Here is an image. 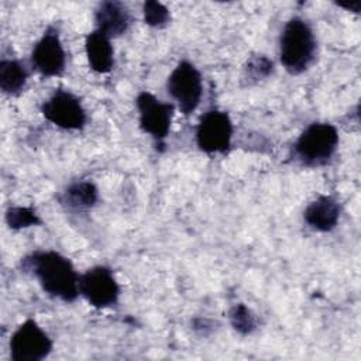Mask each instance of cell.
Returning a JSON list of instances; mask_svg holds the SVG:
<instances>
[{"label":"cell","instance_id":"obj_18","mask_svg":"<svg viewBox=\"0 0 361 361\" xmlns=\"http://www.w3.org/2000/svg\"><path fill=\"white\" fill-rule=\"evenodd\" d=\"M6 221L10 228L18 230L30 226H37L41 223L38 214L31 207H23V206H14L10 207L6 213Z\"/></svg>","mask_w":361,"mask_h":361},{"label":"cell","instance_id":"obj_13","mask_svg":"<svg viewBox=\"0 0 361 361\" xmlns=\"http://www.w3.org/2000/svg\"><path fill=\"white\" fill-rule=\"evenodd\" d=\"M85 49L89 66L97 73H107L114 63V51L110 38L99 30H94L86 35Z\"/></svg>","mask_w":361,"mask_h":361},{"label":"cell","instance_id":"obj_7","mask_svg":"<svg viewBox=\"0 0 361 361\" xmlns=\"http://www.w3.org/2000/svg\"><path fill=\"white\" fill-rule=\"evenodd\" d=\"M135 102L140 114L141 130L149 134L157 145L162 147L171 130L175 106L172 103H165L157 99L149 92H141Z\"/></svg>","mask_w":361,"mask_h":361},{"label":"cell","instance_id":"obj_6","mask_svg":"<svg viewBox=\"0 0 361 361\" xmlns=\"http://www.w3.org/2000/svg\"><path fill=\"white\" fill-rule=\"evenodd\" d=\"M44 117L63 130H80L86 124V111L72 92L56 89L41 106Z\"/></svg>","mask_w":361,"mask_h":361},{"label":"cell","instance_id":"obj_15","mask_svg":"<svg viewBox=\"0 0 361 361\" xmlns=\"http://www.w3.org/2000/svg\"><path fill=\"white\" fill-rule=\"evenodd\" d=\"M28 72L17 59H1L0 62V89L6 94H18L27 83Z\"/></svg>","mask_w":361,"mask_h":361},{"label":"cell","instance_id":"obj_2","mask_svg":"<svg viewBox=\"0 0 361 361\" xmlns=\"http://www.w3.org/2000/svg\"><path fill=\"white\" fill-rule=\"evenodd\" d=\"M314 54L316 38L310 25L299 17L290 18L279 38V58L283 68L292 75H299L310 66Z\"/></svg>","mask_w":361,"mask_h":361},{"label":"cell","instance_id":"obj_9","mask_svg":"<svg viewBox=\"0 0 361 361\" xmlns=\"http://www.w3.org/2000/svg\"><path fill=\"white\" fill-rule=\"evenodd\" d=\"M79 293L93 307L104 309L117 303L120 288L110 268L99 265L79 276Z\"/></svg>","mask_w":361,"mask_h":361},{"label":"cell","instance_id":"obj_20","mask_svg":"<svg viewBox=\"0 0 361 361\" xmlns=\"http://www.w3.org/2000/svg\"><path fill=\"white\" fill-rule=\"evenodd\" d=\"M338 6H341V7H345V8H350V10H354L355 13H358L361 3H360V1H355V3H353V4L350 3V4H338Z\"/></svg>","mask_w":361,"mask_h":361},{"label":"cell","instance_id":"obj_1","mask_svg":"<svg viewBox=\"0 0 361 361\" xmlns=\"http://www.w3.org/2000/svg\"><path fill=\"white\" fill-rule=\"evenodd\" d=\"M25 272L37 278L44 292L63 302L79 296V276L72 262L56 251H35L21 261Z\"/></svg>","mask_w":361,"mask_h":361},{"label":"cell","instance_id":"obj_17","mask_svg":"<svg viewBox=\"0 0 361 361\" xmlns=\"http://www.w3.org/2000/svg\"><path fill=\"white\" fill-rule=\"evenodd\" d=\"M230 323L235 331L240 334H250L257 327V320L252 312L243 303H238L230 310Z\"/></svg>","mask_w":361,"mask_h":361},{"label":"cell","instance_id":"obj_5","mask_svg":"<svg viewBox=\"0 0 361 361\" xmlns=\"http://www.w3.org/2000/svg\"><path fill=\"white\" fill-rule=\"evenodd\" d=\"M233 123L226 111H206L196 127V144L206 154H224L231 145Z\"/></svg>","mask_w":361,"mask_h":361},{"label":"cell","instance_id":"obj_3","mask_svg":"<svg viewBox=\"0 0 361 361\" xmlns=\"http://www.w3.org/2000/svg\"><path fill=\"white\" fill-rule=\"evenodd\" d=\"M338 145L337 128L330 123H312L295 142V155L309 166L327 164Z\"/></svg>","mask_w":361,"mask_h":361},{"label":"cell","instance_id":"obj_4","mask_svg":"<svg viewBox=\"0 0 361 361\" xmlns=\"http://www.w3.org/2000/svg\"><path fill=\"white\" fill-rule=\"evenodd\" d=\"M166 90L176 102L179 110L188 116L193 113L200 103L203 93L202 75L193 63L182 61L168 76Z\"/></svg>","mask_w":361,"mask_h":361},{"label":"cell","instance_id":"obj_14","mask_svg":"<svg viewBox=\"0 0 361 361\" xmlns=\"http://www.w3.org/2000/svg\"><path fill=\"white\" fill-rule=\"evenodd\" d=\"M97 199H99V192L94 183L89 180H82V182H75L65 189V192L61 196V203L68 209L85 210V209L93 207Z\"/></svg>","mask_w":361,"mask_h":361},{"label":"cell","instance_id":"obj_19","mask_svg":"<svg viewBox=\"0 0 361 361\" xmlns=\"http://www.w3.org/2000/svg\"><path fill=\"white\" fill-rule=\"evenodd\" d=\"M142 14L145 24H148L149 27H164L171 18L168 8L162 3L154 0L144 3Z\"/></svg>","mask_w":361,"mask_h":361},{"label":"cell","instance_id":"obj_12","mask_svg":"<svg viewBox=\"0 0 361 361\" xmlns=\"http://www.w3.org/2000/svg\"><path fill=\"white\" fill-rule=\"evenodd\" d=\"M303 219L313 230L330 231L333 230L340 219V204L331 196H319L316 200L309 203L303 213Z\"/></svg>","mask_w":361,"mask_h":361},{"label":"cell","instance_id":"obj_16","mask_svg":"<svg viewBox=\"0 0 361 361\" xmlns=\"http://www.w3.org/2000/svg\"><path fill=\"white\" fill-rule=\"evenodd\" d=\"M272 68L274 63L268 56L254 55L247 61L244 66V79H247L248 83H257L269 76Z\"/></svg>","mask_w":361,"mask_h":361},{"label":"cell","instance_id":"obj_8","mask_svg":"<svg viewBox=\"0 0 361 361\" xmlns=\"http://www.w3.org/2000/svg\"><path fill=\"white\" fill-rule=\"evenodd\" d=\"M51 351L52 340L32 319L20 324L11 336L10 355L13 361H41Z\"/></svg>","mask_w":361,"mask_h":361},{"label":"cell","instance_id":"obj_10","mask_svg":"<svg viewBox=\"0 0 361 361\" xmlns=\"http://www.w3.org/2000/svg\"><path fill=\"white\" fill-rule=\"evenodd\" d=\"M31 63L38 73L47 78L61 76L63 73L66 54L56 28L48 27L37 41L31 52Z\"/></svg>","mask_w":361,"mask_h":361},{"label":"cell","instance_id":"obj_11","mask_svg":"<svg viewBox=\"0 0 361 361\" xmlns=\"http://www.w3.org/2000/svg\"><path fill=\"white\" fill-rule=\"evenodd\" d=\"M94 21L99 31L109 38L124 34L130 25V11L120 1H102L94 13Z\"/></svg>","mask_w":361,"mask_h":361}]
</instances>
